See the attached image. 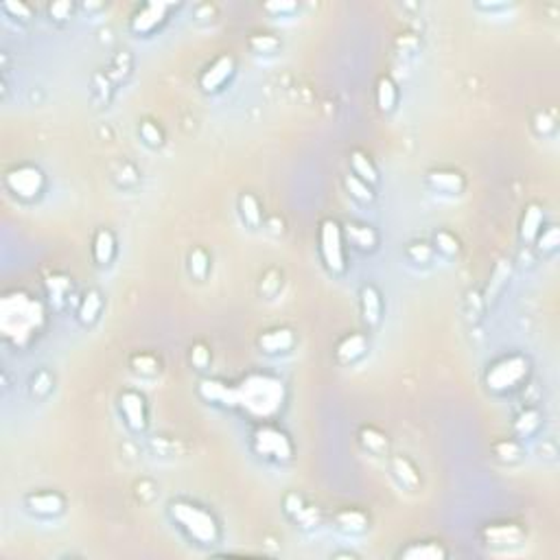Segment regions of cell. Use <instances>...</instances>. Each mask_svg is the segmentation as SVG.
Instances as JSON below:
<instances>
[{
    "mask_svg": "<svg viewBox=\"0 0 560 560\" xmlns=\"http://www.w3.org/2000/svg\"><path fill=\"white\" fill-rule=\"evenodd\" d=\"M366 350H368V340L364 338L362 333H352V335H346V338L340 342L338 357H340V362H344V364H352L355 359H359Z\"/></svg>",
    "mask_w": 560,
    "mask_h": 560,
    "instance_id": "16",
    "label": "cell"
},
{
    "mask_svg": "<svg viewBox=\"0 0 560 560\" xmlns=\"http://www.w3.org/2000/svg\"><path fill=\"white\" fill-rule=\"evenodd\" d=\"M49 13L55 20H66V18H71V13H73V5L68 3V0H59V3H53L49 7Z\"/></svg>",
    "mask_w": 560,
    "mask_h": 560,
    "instance_id": "41",
    "label": "cell"
},
{
    "mask_svg": "<svg viewBox=\"0 0 560 560\" xmlns=\"http://www.w3.org/2000/svg\"><path fill=\"white\" fill-rule=\"evenodd\" d=\"M320 256L330 274H342L346 270L342 226L335 219H324L320 223Z\"/></svg>",
    "mask_w": 560,
    "mask_h": 560,
    "instance_id": "6",
    "label": "cell"
},
{
    "mask_svg": "<svg viewBox=\"0 0 560 560\" xmlns=\"http://www.w3.org/2000/svg\"><path fill=\"white\" fill-rule=\"evenodd\" d=\"M362 442H364V446L368 451H372V453H376V455H381V453H386L388 451V438L381 434L379 429H374V427H366V429H362Z\"/></svg>",
    "mask_w": 560,
    "mask_h": 560,
    "instance_id": "29",
    "label": "cell"
},
{
    "mask_svg": "<svg viewBox=\"0 0 560 560\" xmlns=\"http://www.w3.org/2000/svg\"><path fill=\"white\" fill-rule=\"evenodd\" d=\"M121 414L131 431H143L147 427L145 396L136 390H125L121 394Z\"/></svg>",
    "mask_w": 560,
    "mask_h": 560,
    "instance_id": "10",
    "label": "cell"
},
{
    "mask_svg": "<svg viewBox=\"0 0 560 560\" xmlns=\"http://www.w3.org/2000/svg\"><path fill=\"white\" fill-rule=\"evenodd\" d=\"M101 306H103V300H101V294L97 289H90L88 294L83 296L81 300V306H79V320L83 324H93L99 313H101Z\"/></svg>",
    "mask_w": 560,
    "mask_h": 560,
    "instance_id": "25",
    "label": "cell"
},
{
    "mask_svg": "<svg viewBox=\"0 0 560 560\" xmlns=\"http://www.w3.org/2000/svg\"><path fill=\"white\" fill-rule=\"evenodd\" d=\"M252 444L258 455L274 462H287L294 455V444H291L289 436L282 429L274 427L272 422H263L261 427H256Z\"/></svg>",
    "mask_w": 560,
    "mask_h": 560,
    "instance_id": "5",
    "label": "cell"
},
{
    "mask_svg": "<svg viewBox=\"0 0 560 560\" xmlns=\"http://www.w3.org/2000/svg\"><path fill=\"white\" fill-rule=\"evenodd\" d=\"M42 320V304L33 296L25 294V291L5 294L3 304H0V326H3L7 340H13L16 344L29 342L40 330Z\"/></svg>",
    "mask_w": 560,
    "mask_h": 560,
    "instance_id": "2",
    "label": "cell"
},
{
    "mask_svg": "<svg viewBox=\"0 0 560 560\" xmlns=\"http://www.w3.org/2000/svg\"><path fill=\"white\" fill-rule=\"evenodd\" d=\"M298 5L296 3H267L265 5V11H270V13H291V11H296Z\"/></svg>",
    "mask_w": 560,
    "mask_h": 560,
    "instance_id": "42",
    "label": "cell"
},
{
    "mask_svg": "<svg viewBox=\"0 0 560 560\" xmlns=\"http://www.w3.org/2000/svg\"><path fill=\"white\" fill-rule=\"evenodd\" d=\"M285 403L282 381L270 374H248L239 386H232V407H241L258 420L274 418Z\"/></svg>",
    "mask_w": 560,
    "mask_h": 560,
    "instance_id": "1",
    "label": "cell"
},
{
    "mask_svg": "<svg viewBox=\"0 0 560 560\" xmlns=\"http://www.w3.org/2000/svg\"><path fill=\"white\" fill-rule=\"evenodd\" d=\"M552 127H554L552 119H549L547 114H543V112H541V114H539V117H536V129H539L541 133H547V131H549Z\"/></svg>",
    "mask_w": 560,
    "mask_h": 560,
    "instance_id": "43",
    "label": "cell"
},
{
    "mask_svg": "<svg viewBox=\"0 0 560 560\" xmlns=\"http://www.w3.org/2000/svg\"><path fill=\"white\" fill-rule=\"evenodd\" d=\"M484 536L488 545H517L523 541V532L519 525L514 523H499V525H488L484 530Z\"/></svg>",
    "mask_w": 560,
    "mask_h": 560,
    "instance_id": "14",
    "label": "cell"
},
{
    "mask_svg": "<svg viewBox=\"0 0 560 560\" xmlns=\"http://www.w3.org/2000/svg\"><path fill=\"white\" fill-rule=\"evenodd\" d=\"M27 508L40 517H57V514L64 512L66 501L59 492L55 490H40V492H31L27 495Z\"/></svg>",
    "mask_w": 560,
    "mask_h": 560,
    "instance_id": "11",
    "label": "cell"
},
{
    "mask_svg": "<svg viewBox=\"0 0 560 560\" xmlns=\"http://www.w3.org/2000/svg\"><path fill=\"white\" fill-rule=\"evenodd\" d=\"M234 73V57L232 55H219L208 68L199 77V88L204 93H217Z\"/></svg>",
    "mask_w": 560,
    "mask_h": 560,
    "instance_id": "9",
    "label": "cell"
},
{
    "mask_svg": "<svg viewBox=\"0 0 560 560\" xmlns=\"http://www.w3.org/2000/svg\"><path fill=\"white\" fill-rule=\"evenodd\" d=\"M541 226H543L541 206L530 204L523 213V219H521V239L523 241H536V237H539V232H541Z\"/></svg>",
    "mask_w": 560,
    "mask_h": 560,
    "instance_id": "18",
    "label": "cell"
},
{
    "mask_svg": "<svg viewBox=\"0 0 560 560\" xmlns=\"http://www.w3.org/2000/svg\"><path fill=\"white\" fill-rule=\"evenodd\" d=\"M141 136H143V141H145L149 147H160V145H162V131H160L158 125L151 123V121H145V123L141 125Z\"/></svg>",
    "mask_w": 560,
    "mask_h": 560,
    "instance_id": "35",
    "label": "cell"
},
{
    "mask_svg": "<svg viewBox=\"0 0 560 560\" xmlns=\"http://www.w3.org/2000/svg\"><path fill=\"white\" fill-rule=\"evenodd\" d=\"M398 101V90L390 77H381L376 83V103L381 112H392Z\"/></svg>",
    "mask_w": 560,
    "mask_h": 560,
    "instance_id": "23",
    "label": "cell"
},
{
    "mask_svg": "<svg viewBox=\"0 0 560 560\" xmlns=\"http://www.w3.org/2000/svg\"><path fill=\"white\" fill-rule=\"evenodd\" d=\"M528 372H530V362L523 355H508L488 368L486 386L492 392H508L521 386Z\"/></svg>",
    "mask_w": 560,
    "mask_h": 560,
    "instance_id": "4",
    "label": "cell"
},
{
    "mask_svg": "<svg viewBox=\"0 0 560 560\" xmlns=\"http://www.w3.org/2000/svg\"><path fill=\"white\" fill-rule=\"evenodd\" d=\"M392 470H394L396 479H398L403 486H407V488H416V486L420 484L418 470L414 468V464H412L407 458H400V455H396V458L392 460Z\"/></svg>",
    "mask_w": 560,
    "mask_h": 560,
    "instance_id": "24",
    "label": "cell"
},
{
    "mask_svg": "<svg viewBox=\"0 0 560 560\" xmlns=\"http://www.w3.org/2000/svg\"><path fill=\"white\" fill-rule=\"evenodd\" d=\"M495 451H497V455H499L501 460H508V462L517 460V458L521 455L519 444L514 442V440H504V442H499V444L495 446Z\"/></svg>",
    "mask_w": 560,
    "mask_h": 560,
    "instance_id": "40",
    "label": "cell"
},
{
    "mask_svg": "<svg viewBox=\"0 0 560 560\" xmlns=\"http://www.w3.org/2000/svg\"><path fill=\"white\" fill-rule=\"evenodd\" d=\"M3 11L9 16V18H20V20H29L31 18V7L27 3H22V0H9V3H3Z\"/></svg>",
    "mask_w": 560,
    "mask_h": 560,
    "instance_id": "36",
    "label": "cell"
},
{
    "mask_svg": "<svg viewBox=\"0 0 560 560\" xmlns=\"http://www.w3.org/2000/svg\"><path fill=\"white\" fill-rule=\"evenodd\" d=\"M169 512H171L173 521L180 525L193 541H197L201 545L217 543V539H219V523L206 508L180 499V501H171L169 504Z\"/></svg>",
    "mask_w": 560,
    "mask_h": 560,
    "instance_id": "3",
    "label": "cell"
},
{
    "mask_svg": "<svg viewBox=\"0 0 560 560\" xmlns=\"http://www.w3.org/2000/svg\"><path fill=\"white\" fill-rule=\"evenodd\" d=\"M539 422H541V416H539V412H536V410H525V412L519 416V420L514 422V431H517L521 438H525V436H532V434H534V429L539 427Z\"/></svg>",
    "mask_w": 560,
    "mask_h": 560,
    "instance_id": "30",
    "label": "cell"
},
{
    "mask_svg": "<svg viewBox=\"0 0 560 560\" xmlns=\"http://www.w3.org/2000/svg\"><path fill=\"white\" fill-rule=\"evenodd\" d=\"M348 237L350 241L357 245V248H362V250H372L374 245H376V232L368 226H357V223H350L348 226Z\"/></svg>",
    "mask_w": 560,
    "mask_h": 560,
    "instance_id": "26",
    "label": "cell"
},
{
    "mask_svg": "<svg viewBox=\"0 0 560 560\" xmlns=\"http://www.w3.org/2000/svg\"><path fill=\"white\" fill-rule=\"evenodd\" d=\"M250 49L256 55H274L280 49V42L272 33H256L250 37Z\"/></svg>",
    "mask_w": 560,
    "mask_h": 560,
    "instance_id": "28",
    "label": "cell"
},
{
    "mask_svg": "<svg viewBox=\"0 0 560 560\" xmlns=\"http://www.w3.org/2000/svg\"><path fill=\"white\" fill-rule=\"evenodd\" d=\"M296 344V338L294 333L285 326H278V328H270L265 330L261 338H258V346L263 352L267 355H278V352H289Z\"/></svg>",
    "mask_w": 560,
    "mask_h": 560,
    "instance_id": "12",
    "label": "cell"
},
{
    "mask_svg": "<svg viewBox=\"0 0 560 560\" xmlns=\"http://www.w3.org/2000/svg\"><path fill=\"white\" fill-rule=\"evenodd\" d=\"M47 287H49V294L55 302H61L66 298V294L71 291V280L68 278H61V276H51L47 280Z\"/></svg>",
    "mask_w": 560,
    "mask_h": 560,
    "instance_id": "34",
    "label": "cell"
},
{
    "mask_svg": "<svg viewBox=\"0 0 560 560\" xmlns=\"http://www.w3.org/2000/svg\"><path fill=\"white\" fill-rule=\"evenodd\" d=\"M338 525L340 530L344 532H350V534H359L368 528V517H366V512L362 510H357V508H346L342 512H338Z\"/></svg>",
    "mask_w": 560,
    "mask_h": 560,
    "instance_id": "20",
    "label": "cell"
},
{
    "mask_svg": "<svg viewBox=\"0 0 560 560\" xmlns=\"http://www.w3.org/2000/svg\"><path fill=\"white\" fill-rule=\"evenodd\" d=\"M44 173L35 165H16L5 173V186L22 201H33L44 191Z\"/></svg>",
    "mask_w": 560,
    "mask_h": 560,
    "instance_id": "7",
    "label": "cell"
},
{
    "mask_svg": "<svg viewBox=\"0 0 560 560\" xmlns=\"http://www.w3.org/2000/svg\"><path fill=\"white\" fill-rule=\"evenodd\" d=\"M407 254L416 263H429L431 256H434V248H431V245H427V243H414V245H410Z\"/></svg>",
    "mask_w": 560,
    "mask_h": 560,
    "instance_id": "38",
    "label": "cell"
},
{
    "mask_svg": "<svg viewBox=\"0 0 560 560\" xmlns=\"http://www.w3.org/2000/svg\"><path fill=\"white\" fill-rule=\"evenodd\" d=\"M114 252H117L114 234H112L107 228L97 230L95 241H93V254H95V261H97L99 265H109L112 258H114Z\"/></svg>",
    "mask_w": 560,
    "mask_h": 560,
    "instance_id": "17",
    "label": "cell"
},
{
    "mask_svg": "<svg viewBox=\"0 0 560 560\" xmlns=\"http://www.w3.org/2000/svg\"><path fill=\"white\" fill-rule=\"evenodd\" d=\"M131 368H133V372H138V374H155L160 370V364H158V359H155L153 355L141 352V355H136L131 359Z\"/></svg>",
    "mask_w": 560,
    "mask_h": 560,
    "instance_id": "32",
    "label": "cell"
},
{
    "mask_svg": "<svg viewBox=\"0 0 560 560\" xmlns=\"http://www.w3.org/2000/svg\"><path fill=\"white\" fill-rule=\"evenodd\" d=\"M208 270H210V258L206 254V250L201 248H195L189 256V272L193 278L197 280H204L208 276Z\"/></svg>",
    "mask_w": 560,
    "mask_h": 560,
    "instance_id": "27",
    "label": "cell"
},
{
    "mask_svg": "<svg viewBox=\"0 0 560 560\" xmlns=\"http://www.w3.org/2000/svg\"><path fill=\"white\" fill-rule=\"evenodd\" d=\"M381 309H383V302H381V294L376 291V287L364 285V289H362V316H364L368 326L379 324Z\"/></svg>",
    "mask_w": 560,
    "mask_h": 560,
    "instance_id": "15",
    "label": "cell"
},
{
    "mask_svg": "<svg viewBox=\"0 0 560 560\" xmlns=\"http://www.w3.org/2000/svg\"><path fill=\"white\" fill-rule=\"evenodd\" d=\"M191 362L197 370H206L210 366V350L204 344H195L191 348Z\"/></svg>",
    "mask_w": 560,
    "mask_h": 560,
    "instance_id": "37",
    "label": "cell"
},
{
    "mask_svg": "<svg viewBox=\"0 0 560 560\" xmlns=\"http://www.w3.org/2000/svg\"><path fill=\"white\" fill-rule=\"evenodd\" d=\"M536 241H539V248H541V250H545V252L554 250L556 245H558V241H560L558 228H556V226H552V228H545L543 232H539V237H536Z\"/></svg>",
    "mask_w": 560,
    "mask_h": 560,
    "instance_id": "39",
    "label": "cell"
},
{
    "mask_svg": "<svg viewBox=\"0 0 560 560\" xmlns=\"http://www.w3.org/2000/svg\"><path fill=\"white\" fill-rule=\"evenodd\" d=\"M436 248H438V252H442V254H446V256H453V254H458V250H460V241H458L451 232L442 230V232L436 234Z\"/></svg>",
    "mask_w": 560,
    "mask_h": 560,
    "instance_id": "33",
    "label": "cell"
},
{
    "mask_svg": "<svg viewBox=\"0 0 560 560\" xmlns=\"http://www.w3.org/2000/svg\"><path fill=\"white\" fill-rule=\"evenodd\" d=\"M173 7H175L173 3H147L138 7V11L131 16L129 29L136 35H151L167 20Z\"/></svg>",
    "mask_w": 560,
    "mask_h": 560,
    "instance_id": "8",
    "label": "cell"
},
{
    "mask_svg": "<svg viewBox=\"0 0 560 560\" xmlns=\"http://www.w3.org/2000/svg\"><path fill=\"white\" fill-rule=\"evenodd\" d=\"M400 556L412 560H440L446 558V552L442 549L440 543H414L407 549H403Z\"/></svg>",
    "mask_w": 560,
    "mask_h": 560,
    "instance_id": "21",
    "label": "cell"
},
{
    "mask_svg": "<svg viewBox=\"0 0 560 560\" xmlns=\"http://www.w3.org/2000/svg\"><path fill=\"white\" fill-rule=\"evenodd\" d=\"M239 210H241V219L248 223L250 228H258L263 221V210L258 199L252 193H243L239 199Z\"/></svg>",
    "mask_w": 560,
    "mask_h": 560,
    "instance_id": "22",
    "label": "cell"
},
{
    "mask_svg": "<svg viewBox=\"0 0 560 560\" xmlns=\"http://www.w3.org/2000/svg\"><path fill=\"white\" fill-rule=\"evenodd\" d=\"M350 167H352V175L362 177L364 182H368V184H376L379 182V171H376V167L372 165V160L368 158L364 151H352Z\"/></svg>",
    "mask_w": 560,
    "mask_h": 560,
    "instance_id": "19",
    "label": "cell"
},
{
    "mask_svg": "<svg viewBox=\"0 0 560 560\" xmlns=\"http://www.w3.org/2000/svg\"><path fill=\"white\" fill-rule=\"evenodd\" d=\"M346 189L350 191V195L355 199H359V201H372L374 199V193H372L370 184L364 182L362 177H357V175H348L346 177Z\"/></svg>",
    "mask_w": 560,
    "mask_h": 560,
    "instance_id": "31",
    "label": "cell"
},
{
    "mask_svg": "<svg viewBox=\"0 0 560 560\" xmlns=\"http://www.w3.org/2000/svg\"><path fill=\"white\" fill-rule=\"evenodd\" d=\"M429 180V186L438 193H449V195H458L464 191V177L462 173L458 171H451V169H438V171H431L427 175Z\"/></svg>",
    "mask_w": 560,
    "mask_h": 560,
    "instance_id": "13",
    "label": "cell"
}]
</instances>
